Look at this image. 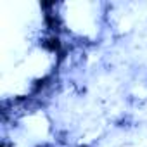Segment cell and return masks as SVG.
Listing matches in <instances>:
<instances>
[{"label": "cell", "mask_w": 147, "mask_h": 147, "mask_svg": "<svg viewBox=\"0 0 147 147\" xmlns=\"http://www.w3.org/2000/svg\"><path fill=\"white\" fill-rule=\"evenodd\" d=\"M2 147H7V145H5V144H4V145H2Z\"/></svg>", "instance_id": "3"}, {"label": "cell", "mask_w": 147, "mask_h": 147, "mask_svg": "<svg viewBox=\"0 0 147 147\" xmlns=\"http://www.w3.org/2000/svg\"><path fill=\"white\" fill-rule=\"evenodd\" d=\"M45 21H47V24H49L50 30H55V26H59V19L55 16H52V14H47L45 16Z\"/></svg>", "instance_id": "2"}, {"label": "cell", "mask_w": 147, "mask_h": 147, "mask_svg": "<svg viewBox=\"0 0 147 147\" xmlns=\"http://www.w3.org/2000/svg\"><path fill=\"white\" fill-rule=\"evenodd\" d=\"M42 45H43L47 50H50V52H59V49H61V42H59V38H57L55 35H54V36H49L47 40H43Z\"/></svg>", "instance_id": "1"}]
</instances>
